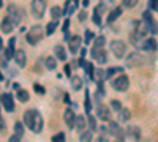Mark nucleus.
I'll return each mask as SVG.
<instances>
[{"label": "nucleus", "mask_w": 158, "mask_h": 142, "mask_svg": "<svg viewBox=\"0 0 158 142\" xmlns=\"http://www.w3.org/2000/svg\"><path fill=\"white\" fill-rule=\"evenodd\" d=\"M147 33H150V29H149V25L146 24V21H133V32H131L130 36L144 41V38H146Z\"/></svg>", "instance_id": "f257e3e1"}, {"label": "nucleus", "mask_w": 158, "mask_h": 142, "mask_svg": "<svg viewBox=\"0 0 158 142\" xmlns=\"http://www.w3.org/2000/svg\"><path fill=\"white\" fill-rule=\"evenodd\" d=\"M44 36V30H43V27L41 25H33V27L27 32V43L29 44H36L38 41H41V38Z\"/></svg>", "instance_id": "f03ea898"}, {"label": "nucleus", "mask_w": 158, "mask_h": 142, "mask_svg": "<svg viewBox=\"0 0 158 142\" xmlns=\"http://www.w3.org/2000/svg\"><path fill=\"white\" fill-rule=\"evenodd\" d=\"M46 0H32L30 3V10H32V16L35 19H41L44 16V11H46Z\"/></svg>", "instance_id": "7ed1b4c3"}, {"label": "nucleus", "mask_w": 158, "mask_h": 142, "mask_svg": "<svg viewBox=\"0 0 158 142\" xmlns=\"http://www.w3.org/2000/svg\"><path fill=\"white\" fill-rule=\"evenodd\" d=\"M111 87L115 90V92H127L128 87H130V81L125 74H118L115 79H112Z\"/></svg>", "instance_id": "20e7f679"}, {"label": "nucleus", "mask_w": 158, "mask_h": 142, "mask_svg": "<svg viewBox=\"0 0 158 142\" xmlns=\"http://www.w3.org/2000/svg\"><path fill=\"white\" fill-rule=\"evenodd\" d=\"M109 49H111V52H112L117 59H122V57L127 54V44H125V41H120V40L111 41Z\"/></svg>", "instance_id": "39448f33"}, {"label": "nucleus", "mask_w": 158, "mask_h": 142, "mask_svg": "<svg viewBox=\"0 0 158 142\" xmlns=\"http://www.w3.org/2000/svg\"><path fill=\"white\" fill-rule=\"evenodd\" d=\"M6 11H8V18L13 21L15 25H19L22 22V10L18 5H8Z\"/></svg>", "instance_id": "423d86ee"}, {"label": "nucleus", "mask_w": 158, "mask_h": 142, "mask_svg": "<svg viewBox=\"0 0 158 142\" xmlns=\"http://www.w3.org/2000/svg\"><path fill=\"white\" fill-rule=\"evenodd\" d=\"M127 67L128 68H136V67H139V65H142V62H144V57L138 52V51H133L131 54H128L127 55Z\"/></svg>", "instance_id": "0eeeda50"}, {"label": "nucleus", "mask_w": 158, "mask_h": 142, "mask_svg": "<svg viewBox=\"0 0 158 142\" xmlns=\"http://www.w3.org/2000/svg\"><path fill=\"white\" fill-rule=\"evenodd\" d=\"M106 130H108L109 134L115 136L120 142H123V130L120 128V125H118L117 122H109V123L106 125Z\"/></svg>", "instance_id": "6e6552de"}, {"label": "nucleus", "mask_w": 158, "mask_h": 142, "mask_svg": "<svg viewBox=\"0 0 158 142\" xmlns=\"http://www.w3.org/2000/svg\"><path fill=\"white\" fill-rule=\"evenodd\" d=\"M90 55L94 57V60H95L97 63H100V65H103V63H106V60H108L106 51H104L103 47H92V51H90Z\"/></svg>", "instance_id": "1a4fd4ad"}, {"label": "nucleus", "mask_w": 158, "mask_h": 142, "mask_svg": "<svg viewBox=\"0 0 158 142\" xmlns=\"http://www.w3.org/2000/svg\"><path fill=\"white\" fill-rule=\"evenodd\" d=\"M142 21H146V24L149 25L152 35H156V33H158V24H156V21L153 19V16H152L150 11H144V13H142Z\"/></svg>", "instance_id": "9d476101"}, {"label": "nucleus", "mask_w": 158, "mask_h": 142, "mask_svg": "<svg viewBox=\"0 0 158 142\" xmlns=\"http://www.w3.org/2000/svg\"><path fill=\"white\" fill-rule=\"evenodd\" d=\"M30 130L33 133H41V130H43V117H41V114H40L36 109H33V122H32Z\"/></svg>", "instance_id": "9b49d317"}, {"label": "nucleus", "mask_w": 158, "mask_h": 142, "mask_svg": "<svg viewBox=\"0 0 158 142\" xmlns=\"http://www.w3.org/2000/svg\"><path fill=\"white\" fill-rule=\"evenodd\" d=\"M97 117L103 122H109L111 120V109L106 104H98L97 106Z\"/></svg>", "instance_id": "f8f14e48"}, {"label": "nucleus", "mask_w": 158, "mask_h": 142, "mask_svg": "<svg viewBox=\"0 0 158 142\" xmlns=\"http://www.w3.org/2000/svg\"><path fill=\"white\" fill-rule=\"evenodd\" d=\"M76 119H77V115L74 114V111L73 109H67L63 112V120H65V123H67V126L68 128H76Z\"/></svg>", "instance_id": "ddd939ff"}, {"label": "nucleus", "mask_w": 158, "mask_h": 142, "mask_svg": "<svg viewBox=\"0 0 158 142\" xmlns=\"http://www.w3.org/2000/svg\"><path fill=\"white\" fill-rule=\"evenodd\" d=\"M104 13H106V6H104L103 3H100V5H97V8H95V11H94V24H97V25H103V16H104Z\"/></svg>", "instance_id": "4468645a"}, {"label": "nucleus", "mask_w": 158, "mask_h": 142, "mask_svg": "<svg viewBox=\"0 0 158 142\" xmlns=\"http://www.w3.org/2000/svg\"><path fill=\"white\" fill-rule=\"evenodd\" d=\"M127 137L130 140H133V142H139V139H141V130H139V126L130 125L127 128Z\"/></svg>", "instance_id": "2eb2a0df"}, {"label": "nucleus", "mask_w": 158, "mask_h": 142, "mask_svg": "<svg viewBox=\"0 0 158 142\" xmlns=\"http://www.w3.org/2000/svg\"><path fill=\"white\" fill-rule=\"evenodd\" d=\"M2 106L6 112H13L15 111V99H13L11 93H3L2 95Z\"/></svg>", "instance_id": "dca6fc26"}, {"label": "nucleus", "mask_w": 158, "mask_h": 142, "mask_svg": "<svg viewBox=\"0 0 158 142\" xmlns=\"http://www.w3.org/2000/svg\"><path fill=\"white\" fill-rule=\"evenodd\" d=\"M13 60H15V63L19 68H24L25 65H27V55H25V52L22 49H16V54H15V57H13Z\"/></svg>", "instance_id": "f3484780"}, {"label": "nucleus", "mask_w": 158, "mask_h": 142, "mask_svg": "<svg viewBox=\"0 0 158 142\" xmlns=\"http://www.w3.org/2000/svg\"><path fill=\"white\" fill-rule=\"evenodd\" d=\"M81 43H82L81 36L73 35V36H71V40H70V43H68V49H70V52H71V54H76L77 51L81 49Z\"/></svg>", "instance_id": "a211bd4d"}, {"label": "nucleus", "mask_w": 158, "mask_h": 142, "mask_svg": "<svg viewBox=\"0 0 158 142\" xmlns=\"http://www.w3.org/2000/svg\"><path fill=\"white\" fill-rule=\"evenodd\" d=\"M77 3H79V0H67V3H65V8H63V13H65V16L70 18L73 13L76 11L77 8Z\"/></svg>", "instance_id": "6ab92c4d"}, {"label": "nucleus", "mask_w": 158, "mask_h": 142, "mask_svg": "<svg viewBox=\"0 0 158 142\" xmlns=\"http://www.w3.org/2000/svg\"><path fill=\"white\" fill-rule=\"evenodd\" d=\"M142 49L144 51H149V52H155V51L158 49L156 40H155V38H147V40L144 41V44H142Z\"/></svg>", "instance_id": "aec40b11"}, {"label": "nucleus", "mask_w": 158, "mask_h": 142, "mask_svg": "<svg viewBox=\"0 0 158 142\" xmlns=\"http://www.w3.org/2000/svg\"><path fill=\"white\" fill-rule=\"evenodd\" d=\"M104 79H106V71L101 70V68H95L92 81H95L97 84H103V82H104Z\"/></svg>", "instance_id": "412c9836"}, {"label": "nucleus", "mask_w": 158, "mask_h": 142, "mask_svg": "<svg viewBox=\"0 0 158 142\" xmlns=\"http://www.w3.org/2000/svg\"><path fill=\"white\" fill-rule=\"evenodd\" d=\"M15 27H16V25L13 24V21H11L8 16L2 21V32H3V33H11Z\"/></svg>", "instance_id": "4be33fe9"}, {"label": "nucleus", "mask_w": 158, "mask_h": 142, "mask_svg": "<svg viewBox=\"0 0 158 142\" xmlns=\"http://www.w3.org/2000/svg\"><path fill=\"white\" fill-rule=\"evenodd\" d=\"M122 13H123V11H122L120 6H115L112 11H109V14H108V24H112L117 18H120V16H122Z\"/></svg>", "instance_id": "5701e85b"}, {"label": "nucleus", "mask_w": 158, "mask_h": 142, "mask_svg": "<svg viewBox=\"0 0 158 142\" xmlns=\"http://www.w3.org/2000/svg\"><path fill=\"white\" fill-rule=\"evenodd\" d=\"M87 123H89V122L82 117V115H77V119H76V130H77L79 133H84Z\"/></svg>", "instance_id": "b1692460"}, {"label": "nucleus", "mask_w": 158, "mask_h": 142, "mask_svg": "<svg viewBox=\"0 0 158 142\" xmlns=\"http://www.w3.org/2000/svg\"><path fill=\"white\" fill-rule=\"evenodd\" d=\"M54 54H56V57L59 59V60H67V51H65V47L63 46H60V44H57L56 47H54Z\"/></svg>", "instance_id": "393cba45"}, {"label": "nucleus", "mask_w": 158, "mask_h": 142, "mask_svg": "<svg viewBox=\"0 0 158 142\" xmlns=\"http://www.w3.org/2000/svg\"><path fill=\"white\" fill-rule=\"evenodd\" d=\"M63 14H65V13H63V10L60 6H52L51 8V18H52V21H59Z\"/></svg>", "instance_id": "a878e982"}, {"label": "nucleus", "mask_w": 158, "mask_h": 142, "mask_svg": "<svg viewBox=\"0 0 158 142\" xmlns=\"http://www.w3.org/2000/svg\"><path fill=\"white\" fill-rule=\"evenodd\" d=\"M71 87L74 92H79L82 88V79L79 76H71Z\"/></svg>", "instance_id": "bb28decb"}, {"label": "nucleus", "mask_w": 158, "mask_h": 142, "mask_svg": "<svg viewBox=\"0 0 158 142\" xmlns=\"http://www.w3.org/2000/svg\"><path fill=\"white\" fill-rule=\"evenodd\" d=\"M130 117H131L130 109L122 108L120 111H118V122H128V120H130Z\"/></svg>", "instance_id": "cd10ccee"}, {"label": "nucleus", "mask_w": 158, "mask_h": 142, "mask_svg": "<svg viewBox=\"0 0 158 142\" xmlns=\"http://www.w3.org/2000/svg\"><path fill=\"white\" fill-rule=\"evenodd\" d=\"M33 122V109H29L24 112V125H27V128H32Z\"/></svg>", "instance_id": "c85d7f7f"}, {"label": "nucleus", "mask_w": 158, "mask_h": 142, "mask_svg": "<svg viewBox=\"0 0 158 142\" xmlns=\"http://www.w3.org/2000/svg\"><path fill=\"white\" fill-rule=\"evenodd\" d=\"M79 140H81V142H92V140H94V131H92V130H85L84 133H81Z\"/></svg>", "instance_id": "c756f323"}, {"label": "nucleus", "mask_w": 158, "mask_h": 142, "mask_svg": "<svg viewBox=\"0 0 158 142\" xmlns=\"http://www.w3.org/2000/svg\"><path fill=\"white\" fill-rule=\"evenodd\" d=\"M44 67H46L48 70H51V71H54V70L57 68V60H56L54 57H46V59H44Z\"/></svg>", "instance_id": "7c9ffc66"}, {"label": "nucleus", "mask_w": 158, "mask_h": 142, "mask_svg": "<svg viewBox=\"0 0 158 142\" xmlns=\"http://www.w3.org/2000/svg\"><path fill=\"white\" fill-rule=\"evenodd\" d=\"M16 98L21 101V103H27L29 101V98H30V95H29V92H27V90H18V92H16Z\"/></svg>", "instance_id": "2f4dec72"}, {"label": "nucleus", "mask_w": 158, "mask_h": 142, "mask_svg": "<svg viewBox=\"0 0 158 142\" xmlns=\"http://www.w3.org/2000/svg\"><path fill=\"white\" fill-rule=\"evenodd\" d=\"M123 73V70L120 68V67H112V68H108V71H106V79H111V77L114 76V74H122Z\"/></svg>", "instance_id": "473e14b6"}, {"label": "nucleus", "mask_w": 158, "mask_h": 142, "mask_svg": "<svg viewBox=\"0 0 158 142\" xmlns=\"http://www.w3.org/2000/svg\"><path fill=\"white\" fill-rule=\"evenodd\" d=\"M57 24H59V21H51V22L46 25V35H48V36H51L52 33L56 32V29H57Z\"/></svg>", "instance_id": "72a5a7b5"}, {"label": "nucleus", "mask_w": 158, "mask_h": 142, "mask_svg": "<svg viewBox=\"0 0 158 142\" xmlns=\"http://www.w3.org/2000/svg\"><path fill=\"white\" fill-rule=\"evenodd\" d=\"M104 43H106V38H104L103 35H98V36H95V40H94V47H103Z\"/></svg>", "instance_id": "f704fd0d"}, {"label": "nucleus", "mask_w": 158, "mask_h": 142, "mask_svg": "<svg viewBox=\"0 0 158 142\" xmlns=\"http://www.w3.org/2000/svg\"><path fill=\"white\" fill-rule=\"evenodd\" d=\"M15 134H18V136H24V123H21V122H16L15 123Z\"/></svg>", "instance_id": "c9c22d12"}, {"label": "nucleus", "mask_w": 158, "mask_h": 142, "mask_svg": "<svg viewBox=\"0 0 158 142\" xmlns=\"http://www.w3.org/2000/svg\"><path fill=\"white\" fill-rule=\"evenodd\" d=\"M87 122H89V126H90V130L94 131V130H97V119H95V115H89V119H87Z\"/></svg>", "instance_id": "e433bc0d"}, {"label": "nucleus", "mask_w": 158, "mask_h": 142, "mask_svg": "<svg viewBox=\"0 0 158 142\" xmlns=\"http://www.w3.org/2000/svg\"><path fill=\"white\" fill-rule=\"evenodd\" d=\"M138 2H139V0H122L123 6H127V8H135L138 5Z\"/></svg>", "instance_id": "4c0bfd02"}, {"label": "nucleus", "mask_w": 158, "mask_h": 142, "mask_svg": "<svg viewBox=\"0 0 158 142\" xmlns=\"http://www.w3.org/2000/svg\"><path fill=\"white\" fill-rule=\"evenodd\" d=\"M85 111L87 112L92 111V103H90V93H89V90H85Z\"/></svg>", "instance_id": "58836bf2"}, {"label": "nucleus", "mask_w": 158, "mask_h": 142, "mask_svg": "<svg viewBox=\"0 0 158 142\" xmlns=\"http://www.w3.org/2000/svg\"><path fill=\"white\" fill-rule=\"evenodd\" d=\"M52 142H65V133H59L52 136Z\"/></svg>", "instance_id": "ea45409f"}, {"label": "nucleus", "mask_w": 158, "mask_h": 142, "mask_svg": "<svg viewBox=\"0 0 158 142\" xmlns=\"http://www.w3.org/2000/svg\"><path fill=\"white\" fill-rule=\"evenodd\" d=\"M85 71H87L89 77L92 79V77H94V71H95V68H94V63H87V67H85Z\"/></svg>", "instance_id": "a19ab883"}, {"label": "nucleus", "mask_w": 158, "mask_h": 142, "mask_svg": "<svg viewBox=\"0 0 158 142\" xmlns=\"http://www.w3.org/2000/svg\"><path fill=\"white\" fill-rule=\"evenodd\" d=\"M33 90H35V92H36L38 95H44V93H46V90H44V87H41V85H40V84H35V85H33Z\"/></svg>", "instance_id": "79ce46f5"}, {"label": "nucleus", "mask_w": 158, "mask_h": 142, "mask_svg": "<svg viewBox=\"0 0 158 142\" xmlns=\"http://www.w3.org/2000/svg\"><path fill=\"white\" fill-rule=\"evenodd\" d=\"M111 108H112L114 111H117V112H118V111L122 109V104H120V103H118L117 99H112V101H111Z\"/></svg>", "instance_id": "37998d69"}, {"label": "nucleus", "mask_w": 158, "mask_h": 142, "mask_svg": "<svg viewBox=\"0 0 158 142\" xmlns=\"http://www.w3.org/2000/svg\"><path fill=\"white\" fill-rule=\"evenodd\" d=\"M94 36H95V35H94V32L85 30V38H84V41H85V43H90L92 40H94Z\"/></svg>", "instance_id": "c03bdc74"}, {"label": "nucleus", "mask_w": 158, "mask_h": 142, "mask_svg": "<svg viewBox=\"0 0 158 142\" xmlns=\"http://www.w3.org/2000/svg\"><path fill=\"white\" fill-rule=\"evenodd\" d=\"M149 8L153 11H158V0H149Z\"/></svg>", "instance_id": "a18cd8bd"}, {"label": "nucleus", "mask_w": 158, "mask_h": 142, "mask_svg": "<svg viewBox=\"0 0 158 142\" xmlns=\"http://www.w3.org/2000/svg\"><path fill=\"white\" fill-rule=\"evenodd\" d=\"M70 18H67V19H65V22H63V27H62V30H63V33H67L68 32V27H70Z\"/></svg>", "instance_id": "49530a36"}, {"label": "nucleus", "mask_w": 158, "mask_h": 142, "mask_svg": "<svg viewBox=\"0 0 158 142\" xmlns=\"http://www.w3.org/2000/svg\"><path fill=\"white\" fill-rule=\"evenodd\" d=\"M77 18H79V21H85V19H87V13H85V11H81Z\"/></svg>", "instance_id": "de8ad7c7"}, {"label": "nucleus", "mask_w": 158, "mask_h": 142, "mask_svg": "<svg viewBox=\"0 0 158 142\" xmlns=\"http://www.w3.org/2000/svg\"><path fill=\"white\" fill-rule=\"evenodd\" d=\"M10 142H21V136H18V134L11 136V137H10Z\"/></svg>", "instance_id": "09e8293b"}, {"label": "nucleus", "mask_w": 158, "mask_h": 142, "mask_svg": "<svg viewBox=\"0 0 158 142\" xmlns=\"http://www.w3.org/2000/svg\"><path fill=\"white\" fill-rule=\"evenodd\" d=\"M65 73H67V76L70 77V74H71V67L70 65H65Z\"/></svg>", "instance_id": "8fccbe9b"}, {"label": "nucleus", "mask_w": 158, "mask_h": 142, "mask_svg": "<svg viewBox=\"0 0 158 142\" xmlns=\"http://www.w3.org/2000/svg\"><path fill=\"white\" fill-rule=\"evenodd\" d=\"M95 142H109V140H108V139H104V137H98Z\"/></svg>", "instance_id": "3c124183"}, {"label": "nucleus", "mask_w": 158, "mask_h": 142, "mask_svg": "<svg viewBox=\"0 0 158 142\" xmlns=\"http://www.w3.org/2000/svg\"><path fill=\"white\" fill-rule=\"evenodd\" d=\"M0 123H2V126H0V128H2V131H3V130H5V120L0 119Z\"/></svg>", "instance_id": "603ef678"}, {"label": "nucleus", "mask_w": 158, "mask_h": 142, "mask_svg": "<svg viewBox=\"0 0 158 142\" xmlns=\"http://www.w3.org/2000/svg\"><path fill=\"white\" fill-rule=\"evenodd\" d=\"M85 54H87V51L82 47V51H81V59H84V55H85Z\"/></svg>", "instance_id": "864d4df0"}, {"label": "nucleus", "mask_w": 158, "mask_h": 142, "mask_svg": "<svg viewBox=\"0 0 158 142\" xmlns=\"http://www.w3.org/2000/svg\"><path fill=\"white\" fill-rule=\"evenodd\" d=\"M89 2H90V0H82V6H87Z\"/></svg>", "instance_id": "5fc2aeb1"}]
</instances>
